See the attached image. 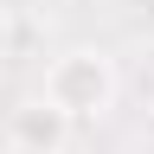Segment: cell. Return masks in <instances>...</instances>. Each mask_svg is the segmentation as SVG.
I'll return each instance as SVG.
<instances>
[{"mask_svg":"<svg viewBox=\"0 0 154 154\" xmlns=\"http://www.w3.org/2000/svg\"><path fill=\"white\" fill-rule=\"evenodd\" d=\"M45 103L64 116V122H103L122 96V77H116V58L103 45H71L45 64Z\"/></svg>","mask_w":154,"mask_h":154,"instance_id":"obj_1","label":"cell"},{"mask_svg":"<svg viewBox=\"0 0 154 154\" xmlns=\"http://www.w3.org/2000/svg\"><path fill=\"white\" fill-rule=\"evenodd\" d=\"M7 141H13V154H64L71 148V122L45 96H26V103L7 109Z\"/></svg>","mask_w":154,"mask_h":154,"instance_id":"obj_2","label":"cell"},{"mask_svg":"<svg viewBox=\"0 0 154 154\" xmlns=\"http://www.w3.org/2000/svg\"><path fill=\"white\" fill-rule=\"evenodd\" d=\"M45 7H51V0H45Z\"/></svg>","mask_w":154,"mask_h":154,"instance_id":"obj_4","label":"cell"},{"mask_svg":"<svg viewBox=\"0 0 154 154\" xmlns=\"http://www.w3.org/2000/svg\"><path fill=\"white\" fill-rule=\"evenodd\" d=\"M64 154H77V148H64Z\"/></svg>","mask_w":154,"mask_h":154,"instance_id":"obj_3","label":"cell"}]
</instances>
